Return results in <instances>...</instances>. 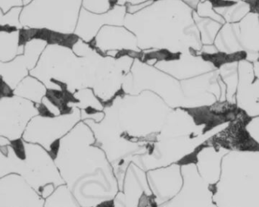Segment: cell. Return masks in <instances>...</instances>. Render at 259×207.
I'll return each instance as SVG.
<instances>
[{
	"label": "cell",
	"mask_w": 259,
	"mask_h": 207,
	"mask_svg": "<svg viewBox=\"0 0 259 207\" xmlns=\"http://www.w3.org/2000/svg\"><path fill=\"white\" fill-rule=\"evenodd\" d=\"M82 0H32L20 15L22 29L61 36L74 35Z\"/></svg>",
	"instance_id": "7a4b0ae2"
},
{
	"label": "cell",
	"mask_w": 259,
	"mask_h": 207,
	"mask_svg": "<svg viewBox=\"0 0 259 207\" xmlns=\"http://www.w3.org/2000/svg\"><path fill=\"white\" fill-rule=\"evenodd\" d=\"M71 112L56 116L39 113L29 121L23 134L22 140L38 144L52 153L59 141L68 132V128L71 126Z\"/></svg>",
	"instance_id": "8992f818"
},
{
	"label": "cell",
	"mask_w": 259,
	"mask_h": 207,
	"mask_svg": "<svg viewBox=\"0 0 259 207\" xmlns=\"http://www.w3.org/2000/svg\"><path fill=\"white\" fill-rule=\"evenodd\" d=\"M12 142H11L9 140L6 139V138H3V137H0V151H1L3 147L9 145V144H12Z\"/></svg>",
	"instance_id": "ffe728a7"
},
{
	"label": "cell",
	"mask_w": 259,
	"mask_h": 207,
	"mask_svg": "<svg viewBox=\"0 0 259 207\" xmlns=\"http://www.w3.org/2000/svg\"><path fill=\"white\" fill-rule=\"evenodd\" d=\"M219 54L207 56L200 53L169 55L158 61L155 66L177 80H184L219 68Z\"/></svg>",
	"instance_id": "52a82bcc"
},
{
	"label": "cell",
	"mask_w": 259,
	"mask_h": 207,
	"mask_svg": "<svg viewBox=\"0 0 259 207\" xmlns=\"http://www.w3.org/2000/svg\"><path fill=\"white\" fill-rule=\"evenodd\" d=\"M16 143L22 159L19 176L33 189L39 193L42 187L49 184H53L56 188L64 185L54 158L48 150L22 139Z\"/></svg>",
	"instance_id": "277c9868"
},
{
	"label": "cell",
	"mask_w": 259,
	"mask_h": 207,
	"mask_svg": "<svg viewBox=\"0 0 259 207\" xmlns=\"http://www.w3.org/2000/svg\"><path fill=\"white\" fill-rule=\"evenodd\" d=\"M154 1L155 0H117V4L121 5V6H127V5H137Z\"/></svg>",
	"instance_id": "e0dca14e"
},
{
	"label": "cell",
	"mask_w": 259,
	"mask_h": 207,
	"mask_svg": "<svg viewBox=\"0 0 259 207\" xmlns=\"http://www.w3.org/2000/svg\"><path fill=\"white\" fill-rule=\"evenodd\" d=\"M221 56L256 62L259 59V13L252 11L241 21L225 23L214 39Z\"/></svg>",
	"instance_id": "3957f363"
},
{
	"label": "cell",
	"mask_w": 259,
	"mask_h": 207,
	"mask_svg": "<svg viewBox=\"0 0 259 207\" xmlns=\"http://www.w3.org/2000/svg\"><path fill=\"white\" fill-rule=\"evenodd\" d=\"M193 10L181 0H155L137 13H127L124 26L135 35L142 52L200 53L203 45Z\"/></svg>",
	"instance_id": "6da1fadb"
},
{
	"label": "cell",
	"mask_w": 259,
	"mask_h": 207,
	"mask_svg": "<svg viewBox=\"0 0 259 207\" xmlns=\"http://www.w3.org/2000/svg\"><path fill=\"white\" fill-rule=\"evenodd\" d=\"M258 12H259V2H258Z\"/></svg>",
	"instance_id": "603a6c76"
},
{
	"label": "cell",
	"mask_w": 259,
	"mask_h": 207,
	"mask_svg": "<svg viewBox=\"0 0 259 207\" xmlns=\"http://www.w3.org/2000/svg\"><path fill=\"white\" fill-rule=\"evenodd\" d=\"M193 19L199 30L202 45H213L219 30L225 24L210 0L200 1L193 10Z\"/></svg>",
	"instance_id": "8fae6325"
},
{
	"label": "cell",
	"mask_w": 259,
	"mask_h": 207,
	"mask_svg": "<svg viewBox=\"0 0 259 207\" xmlns=\"http://www.w3.org/2000/svg\"><path fill=\"white\" fill-rule=\"evenodd\" d=\"M23 0H0V9L3 13H6L15 7H23Z\"/></svg>",
	"instance_id": "2e32d148"
},
{
	"label": "cell",
	"mask_w": 259,
	"mask_h": 207,
	"mask_svg": "<svg viewBox=\"0 0 259 207\" xmlns=\"http://www.w3.org/2000/svg\"><path fill=\"white\" fill-rule=\"evenodd\" d=\"M214 10L222 15L226 23L241 21L249 12L255 11V5L250 2L213 3Z\"/></svg>",
	"instance_id": "4fadbf2b"
},
{
	"label": "cell",
	"mask_w": 259,
	"mask_h": 207,
	"mask_svg": "<svg viewBox=\"0 0 259 207\" xmlns=\"http://www.w3.org/2000/svg\"><path fill=\"white\" fill-rule=\"evenodd\" d=\"M21 159L16 142L3 147L0 151V179L21 173Z\"/></svg>",
	"instance_id": "5bb4252c"
},
{
	"label": "cell",
	"mask_w": 259,
	"mask_h": 207,
	"mask_svg": "<svg viewBox=\"0 0 259 207\" xmlns=\"http://www.w3.org/2000/svg\"><path fill=\"white\" fill-rule=\"evenodd\" d=\"M32 0H23V3H24V6H26V5L28 4L29 3H30Z\"/></svg>",
	"instance_id": "7402d4cb"
},
{
	"label": "cell",
	"mask_w": 259,
	"mask_h": 207,
	"mask_svg": "<svg viewBox=\"0 0 259 207\" xmlns=\"http://www.w3.org/2000/svg\"><path fill=\"white\" fill-rule=\"evenodd\" d=\"M201 1H205V0H201ZM213 3H236V2H250L254 3L256 6L258 4L259 0H210Z\"/></svg>",
	"instance_id": "ac0fdd59"
},
{
	"label": "cell",
	"mask_w": 259,
	"mask_h": 207,
	"mask_svg": "<svg viewBox=\"0 0 259 207\" xmlns=\"http://www.w3.org/2000/svg\"><path fill=\"white\" fill-rule=\"evenodd\" d=\"M39 113V106L29 100L13 94L0 95V137L20 141L29 121Z\"/></svg>",
	"instance_id": "5b68a950"
},
{
	"label": "cell",
	"mask_w": 259,
	"mask_h": 207,
	"mask_svg": "<svg viewBox=\"0 0 259 207\" xmlns=\"http://www.w3.org/2000/svg\"><path fill=\"white\" fill-rule=\"evenodd\" d=\"M126 15V6L118 4L104 14L91 13L81 8L74 35L91 44L104 26L124 25Z\"/></svg>",
	"instance_id": "30bf717a"
},
{
	"label": "cell",
	"mask_w": 259,
	"mask_h": 207,
	"mask_svg": "<svg viewBox=\"0 0 259 207\" xmlns=\"http://www.w3.org/2000/svg\"><path fill=\"white\" fill-rule=\"evenodd\" d=\"M181 1H183L184 3H185L186 4L188 5V6H190L192 9H195L201 0H181Z\"/></svg>",
	"instance_id": "d6986e66"
},
{
	"label": "cell",
	"mask_w": 259,
	"mask_h": 207,
	"mask_svg": "<svg viewBox=\"0 0 259 207\" xmlns=\"http://www.w3.org/2000/svg\"><path fill=\"white\" fill-rule=\"evenodd\" d=\"M117 4V0H82V9L94 14H104Z\"/></svg>",
	"instance_id": "9a60e30c"
},
{
	"label": "cell",
	"mask_w": 259,
	"mask_h": 207,
	"mask_svg": "<svg viewBox=\"0 0 259 207\" xmlns=\"http://www.w3.org/2000/svg\"><path fill=\"white\" fill-rule=\"evenodd\" d=\"M91 45L101 54L117 58L124 53L140 58L142 51L135 35L124 25H106L100 29Z\"/></svg>",
	"instance_id": "ba28073f"
},
{
	"label": "cell",
	"mask_w": 259,
	"mask_h": 207,
	"mask_svg": "<svg viewBox=\"0 0 259 207\" xmlns=\"http://www.w3.org/2000/svg\"><path fill=\"white\" fill-rule=\"evenodd\" d=\"M44 200L21 176L0 179V207H44Z\"/></svg>",
	"instance_id": "9c48e42d"
},
{
	"label": "cell",
	"mask_w": 259,
	"mask_h": 207,
	"mask_svg": "<svg viewBox=\"0 0 259 207\" xmlns=\"http://www.w3.org/2000/svg\"><path fill=\"white\" fill-rule=\"evenodd\" d=\"M3 62H0V73H1L2 65H3ZM3 81H2L1 76H0V94H2V91H3Z\"/></svg>",
	"instance_id": "44dd1931"
},
{
	"label": "cell",
	"mask_w": 259,
	"mask_h": 207,
	"mask_svg": "<svg viewBox=\"0 0 259 207\" xmlns=\"http://www.w3.org/2000/svg\"><path fill=\"white\" fill-rule=\"evenodd\" d=\"M12 94L36 105H40L42 99L48 94V90L40 80L29 74L17 85Z\"/></svg>",
	"instance_id": "7c38bea8"
}]
</instances>
